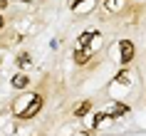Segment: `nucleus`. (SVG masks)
I'll return each instance as SVG.
<instances>
[{"label":"nucleus","mask_w":146,"mask_h":136,"mask_svg":"<svg viewBox=\"0 0 146 136\" xmlns=\"http://www.w3.org/2000/svg\"><path fill=\"white\" fill-rule=\"evenodd\" d=\"M40 106H42V99H40V97H32L30 102H27V106L20 111V119H30V116H35V114L40 111Z\"/></svg>","instance_id":"obj_1"},{"label":"nucleus","mask_w":146,"mask_h":136,"mask_svg":"<svg viewBox=\"0 0 146 136\" xmlns=\"http://www.w3.org/2000/svg\"><path fill=\"white\" fill-rule=\"evenodd\" d=\"M131 57H134V42L124 40V42H121V62H124V64H129Z\"/></svg>","instance_id":"obj_2"},{"label":"nucleus","mask_w":146,"mask_h":136,"mask_svg":"<svg viewBox=\"0 0 146 136\" xmlns=\"http://www.w3.org/2000/svg\"><path fill=\"white\" fill-rule=\"evenodd\" d=\"M97 37V32H82V35H79V40H77V50H84L87 45H89V42H92V40Z\"/></svg>","instance_id":"obj_3"},{"label":"nucleus","mask_w":146,"mask_h":136,"mask_svg":"<svg viewBox=\"0 0 146 136\" xmlns=\"http://www.w3.org/2000/svg\"><path fill=\"white\" fill-rule=\"evenodd\" d=\"M27 82H30V79H27L25 74H17V77H13V87H15V89H25V87H27Z\"/></svg>","instance_id":"obj_4"},{"label":"nucleus","mask_w":146,"mask_h":136,"mask_svg":"<svg viewBox=\"0 0 146 136\" xmlns=\"http://www.w3.org/2000/svg\"><path fill=\"white\" fill-rule=\"evenodd\" d=\"M87 60H89V50H77V54H74V62H79V64H84Z\"/></svg>","instance_id":"obj_5"},{"label":"nucleus","mask_w":146,"mask_h":136,"mask_svg":"<svg viewBox=\"0 0 146 136\" xmlns=\"http://www.w3.org/2000/svg\"><path fill=\"white\" fill-rule=\"evenodd\" d=\"M87 111H89V102H82V104L74 109V116H84Z\"/></svg>","instance_id":"obj_6"},{"label":"nucleus","mask_w":146,"mask_h":136,"mask_svg":"<svg viewBox=\"0 0 146 136\" xmlns=\"http://www.w3.org/2000/svg\"><path fill=\"white\" fill-rule=\"evenodd\" d=\"M126 111H129V109H126L124 104H116L114 109H111V114H109V116H121V114H126Z\"/></svg>","instance_id":"obj_7"},{"label":"nucleus","mask_w":146,"mask_h":136,"mask_svg":"<svg viewBox=\"0 0 146 136\" xmlns=\"http://www.w3.org/2000/svg\"><path fill=\"white\" fill-rule=\"evenodd\" d=\"M109 119V114H104V111H99V114H94V126H99L102 121H107Z\"/></svg>","instance_id":"obj_8"},{"label":"nucleus","mask_w":146,"mask_h":136,"mask_svg":"<svg viewBox=\"0 0 146 136\" xmlns=\"http://www.w3.org/2000/svg\"><path fill=\"white\" fill-rule=\"evenodd\" d=\"M30 64V54H20L17 57V67H27Z\"/></svg>","instance_id":"obj_9"},{"label":"nucleus","mask_w":146,"mask_h":136,"mask_svg":"<svg viewBox=\"0 0 146 136\" xmlns=\"http://www.w3.org/2000/svg\"><path fill=\"white\" fill-rule=\"evenodd\" d=\"M116 3H119V0H107V8H109V10H114V8H119V5H116Z\"/></svg>","instance_id":"obj_10"},{"label":"nucleus","mask_w":146,"mask_h":136,"mask_svg":"<svg viewBox=\"0 0 146 136\" xmlns=\"http://www.w3.org/2000/svg\"><path fill=\"white\" fill-rule=\"evenodd\" d=\"M5 5H8V3H5V0H0V10H3V8H5Z\"/></svg>","instance_id":"obj_11"},{"label":"nucleus","mask_w":146,"mask_h":136,"mask_svg":"<svg viewBox=\"0 0 146 136\" xmlns=\"http://www.w3.org/2000/svg\"><path fill=\"white\" fill-rule=\"evenodd\" d=\"M79 3H82V0H72V5H74V8H77V5H79Z\"/></svg>","instance_id":"obj_12"},{"label":"nucleus","mask_w":146,"mask_h":136,"mask_svg":"<svg viewBox=\"0 0 146 136\" xmlns=\"http://www.w3.org/2000/svg\"><path fill=\"white\" fill-rule=\"evenodd\" d=\"M0 27H3V17H0Z\"/></svg>","instance_id":"obj_13"},{"label":"nucleus","mask_w":146,"mask_h":136,"mask_svg":"<svg viewBox=\"0 0 146 136\" xmlns=\"http://www.w3.org/2000/svg\"><path fill=\"white\" fill-rule=\"evenodd\" d=\"M23 3H30V0H23Z\"/></svg>","instance_id":"obj_14"}]
</instances>
